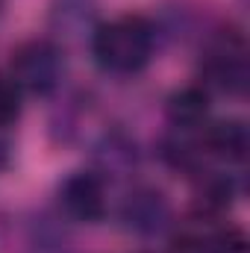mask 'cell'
Masks as SVG:
<instances>
[{
    "label": "cell",
    "instance_id": "cell-8",
    "mask_svg": "<svg viewBox=\"0 0 250 253\" xmlns=\"http://www.w3.org/2000/svg\"><path fill=\"white\" fill-rule=\"evenodd\" d=\"M165 115L174 129L180 132H191L197 126H203L206 115H209V91L200 85H186L180 91H174L165 103Z\"/></svg>",
    "mask_w": 250,
    "mask_h": 253
},
{
    "label": "cell",
    "instance_id": "cell-9",
    "mask_svg": "<svg viewBox=\"0 0 250 253\" xmlns=\"http://www.w3.org/2000/svg\"><path fill=\"white\" fill-rule=\"evenodd\" d=\"M248 147H250V135L242 121L212 124L203 135V150H209V153H215L227 162H242L248 156Z\"/></svg>",
    "mask_w": 250,
    "mask_h": 253
},
{
    "label": "cell",
    "instance_id": "cell-10",
    "mask_svg": "<svg viewBox=\"0 0 250 253\" xmlns=\"http://www.w3.org/2000/svg\"><path fill=\"white\" fill-rule=\"evenodd\" d=\"M156 153H159V159L168 168H174L180 174H197L203 168V150H200V144L188 132H180V129L168 132L159 141V150Z\"/></svg>",
    "mask_w": 250,
    "mask_h": 253
},
{
    "label": "cell",
    "instance_id": "cell-4",
    "mask_svg": "<svg viewBox=\"0 0 250 253\" xmlns=\"http://www.w3.org/2000/svg\"><path fill=\"white\" fill-rule=\"evenodd\" d=\"M121 224L124 230L141 236V239H156L165 236L174 224V209L168 197L153 186H138L124 197L121 203Z\"/></svg>",
    "mask_w": 250,
    "mask_h": 253
},
{
    "label": "cell",
    "instance_id": "cell-13",
    "mask_svg": "<svg viewBox=\"0 0 250 253\" xmlns=\"http://www.w3.org/2000/svg\"><path fill=\"white\" fill-rule=\"evenodd\" d=\"M77 124H80V109L65 103L62 109H56L53 118H50V138L56 144H68L77 135Z\"/></svg>",
    "mask_w": 250,
    "mask_h": 253
},
{
    "label": "cell",
    "instance_id": "cell-11",
    "mask_svg": "<svg viewBox=\"0 0 250 253\" xmlns=\"http://www.w3.org/2000/svg\"><path fill=\"white\" fill-rule=\"evenodd\" d=\"M233 197H236V186L230 177L212 174V171H206V177H203V171H197V209L203 215L224 212Z\"/></svg>",
    "mask_w": 250,
    "mask_h": 253
},
{
    "label": "cell",
    "instance_id": "cell-7",
    "mask_svg": "<svg viewBox=\"0 0 250 253\" xmlns=\"http://www.w3.org/2000/svg\"><path fill=\"white\" fill-rule=\"evenodd\" d=\"M50 30L62 42H80L94 36V0H53Z\"/></svg>",
    "mask_w": 250,
    "mask_h": 253
},
{
    "label": "cell",
    "instance_id": "cell-14",
    "mask_svg": "<svg viewBox=\"0 0 250 253\" xmlns=\"http://www.w3.org/2000/svg\"><path fill=\"white\" fill-rule=\"evenodd\" d=\"M209 242V253H248V242L239 230H227V233H218Z\"/></svg>",
    "mask_w": 250,
    "mask_h": 253
},
{
    "label": "cell",
    "instance_id": "cell-2",
    "mask_svg": "<svg viewBox=\"0 0 250 253\" xmlns=\"http://www.w3.org/2000/svg\"><path fill=\"white\" fill-rule=\"evenodd\" d=\"M65 56L59 44L47 39L24 42L12 53V83L33 94H53L62 85Z\"/></svg>",
    "mask_w": 250,
    "mask_h": 253
},
{
    "label": "cell",
    "instance_id": "cell-3",
    "mask_svg": "<svg viewBox=\"0 0 250 253\" xmlns=\"http://www.w3.org/2000/svg\"><path fill=\"white\" fill-rule=\"evenodd\" d=\"M203 77L218 91H227L233 97H242L248 91V59H245V42L236 30H221L209 39L203 65Z\"/></svg>",
    "mask_w": 250,
    "mask_h": 253
},
{
    "label": "cell",
    "instance_id": "cell-16",
    "mask_svg": "<svg viewBox=\"0 0 250 253\" xmlns=\"http://www.w3.org/2000/svg\"><path fill=\"white\" fill-rule=\"evenodd\" d=\"M171 253H209V242L206 239H194V236H183Z\"/></svg>",
    "mask_w": 250,
    "mask_h": 253
},
{
    "label": "cell",
    "instance_id": "cell-12",
    "mask_svg": "<svg viewBox=\"0 0 250 253\" xmlns=\"http://www.w3.org/2000/svg\"><path fill=\"white\" fill-rule=\"evenodd\" d=\"M30 253H71V245L62 227L42 215L30 224Z\"/></svg>",
    "mask_w": 250,
    "mask_h": 253
},
{
    "label": "cell",
    "instance_id": "cell-18",
    "mask_svg": "<svg viewBox=\"0 0 250 253\" xmlns=\"http://www.w3.org/2000/svg\"><path fill=\"white\" fill-rule=\"evenodd\" d=\"M0 6H3V0H0Z\"/></svg>",
    "mask_w": 250,
    "mask_h": 253
},
{
    "label": "cell",
    "instance_id": "cell-1",
    "mask_svg": "<svg viewBox=\"0 0 250 253\" xmlns=\"http://www.w3.org/2000/svg\"><path fill=\"white\" fill-rule=\"evenodd\" d=\"M156 27L141 15H124L94 30L91 50L103 71L112 74H135L153 56Z\"/></svg>",
    "mask_w": 250,
    "mask_h": 253
},
{
    "label": "cell",
    "instance_id": "cell-15",
    "mask_svg": "<svg viewBox=\"0 0 250 253\" xmlns=\"http://www.w3.org/2000/svg\"><path fill=\"white\" fill-rule=\"evenodd\" d=\"M18 85L9 80H0V126H6L9 121H15L18 115Z\"/></svg>",
    "mask_w": 250,
    "mask_h": 253
},
{
    "label": "cell",
    "instance_id": "cell-6",
    "mask_svg": "<svg viewBox=\"0 0 250 253\" xmlns=\"http://www.w3.org/2000/svg\"><path fill=\"white\" fill-rule=\"evenodd\" d=\"M59 203L74 221H100L106 212L103 180L91 171H77L59 186Z\"/></svg>",
    "mask_w": 250,
    "mask_h": 253
},
{
    "label": "cell",
    "instance_id": "cell-17",
    "mask_svg": "<svg viewBox=\"0 0 250 253\" xmlns=\"http://www.w3.org/2000/svg\"><path fill=\"white\" fill-rule=\"evenodd\" d=\"M9 159H12V144H9V138L0 135V171L9 165Z\"/></svg>",
    "mask_w": 250,
    "mask_h": 253
},
{
    "label": "cell",
    "instance_id": "cell-5",
    "mask_svg": "<svg viewBox=\"0 0 250 253\" xmlns=\"http://www.w3.org/2000/svg\"><path fill=\"white\" fill-rule=\"evenodd\" d=\"M138 144L124 129H106L94 147H91V174H97L103 183L106 180H121L129 177L138 168Z\"/></svg>",
    "mask_w": 250,
    "mask_h": 253
}]
</instances>
